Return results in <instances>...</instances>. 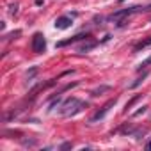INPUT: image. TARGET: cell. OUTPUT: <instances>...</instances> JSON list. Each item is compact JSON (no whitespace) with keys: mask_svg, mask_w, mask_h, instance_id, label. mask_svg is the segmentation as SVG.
Wrapping results in <instances>:
<instances>
[{"mask_svg":"<svg viewBox=\"0 0 151 151\" xmlns=\"http://www.w3.org/2000/svg\"><path fill=\"white\" fill-rule=\"evenodd\" d=\"M84 109H87V103L86 101H80L78 98H68L62 103V107H60V114L64 117H73V116L80 114Z\"/></svg>","mask_w":151,"mask_h":151,"instance_id":"1","label":"cell"},{"mask_svg":"<svg viewBox=\"0 0 151 151\" xmlns=\"http://www.w3.org/2000/svg\"><path fill=\"white\" fill-rule=\"evenodd\" d=\"M116 103H117V98H112V100H109V101H107V103H105V105H103V107H101V109H100V110H98V112H96L93 117H91V119H89V123H98L100 119H103V117L109 114V110H110V109H112Z\"/></svg>","mask_w":151,"mask_h":151,"instance_id":"2","label":"cell"},{"mask_svg":"<svg viewBox=\"0 0 151 151\" xmlns=\"http://www.w3.org/2000/svg\"><path fill=\"white\" fill-rule=\"evenodd\" d=\"M32 52H36V53L46 52V39L41 32H36L32 36Z\"/></svg>","mask_w":151,"mask_h":151,"instance_id":"3","label":"cell"},{"mask_svg":"<svg viewBox=\"0 0 151 151\" xmlns=\"http://www.w3.org/2000/svg\"><path fill=\"white\" fill-rule=\"evenodd\" d=\"M139 11H144V7H140V6H133V7H128V9H121V11H116L114 14H110L107 20H121V18H126V16H130V14H133V13H139Z\"/></svg>","mask_w":151,"mask_h":151,"instance_id":"4","label":"cell"},{"mask_svg":"<svg viewBox=\"0 0 151 151\" xmlns=\"http://www.w3.org/2000/svg\"><path fill=\"white\" fill-rule=\"evenodd\" d=\"M53 25H55V29H59V30H66V29H69V27L73 25V20H71V16H59Z\"/></svg>","mask_w":151,"mask_h":151,"instance_id":"5","label":"cell"},{"mask_svg":"<svg viewBox=\"0 0 151 151\" xmlns=\"http://www.w3.org/2000/svg\"><path fill=\"white\" fill-rule=\"evenodd\" d=\"M89 39H91V34H78V36L71 37V39L59 41V43H57V46H59V48H62V46H68V45H71V43H77V41H89Z\"/></svg>","mask_w":151,"mask_h":151,"instance_id":"6","label":"cell"},{"mask_svg":"<svg viewBox=\"0 0 151 151\" xmlns=\"http://www.w3.org/2000/svg\"><path fill=\"white\" fill-rule=\"evenodd\" d=\"M135 128H137V126H133V124H130V123H124L123 126H119V128H117V132H119V133H123V135H130V137H132V135H133V132H135Z\"/></svg>","mask_w":151,"mask_h":151,"instance_id":"7","label":"cell"},{"mask_svg":"<svg viewBox=\"0 0 151 151\" xmlns=\"http://www.w3.org/2000/svg\"><path fill=\"white\" fill-rule=\"evenodd\" d=\"M96 45H98L96 41H89V43H84V45H80V46H78V52H80V53L91 52L93 48H96Z\"/></svg>","mask_w":151,"mask_h":151,"instance_id":"8","label":"cell"},{"mask_svg":"<svg viewBox=\"0 0 151 151\" xmlns=\"http://www.w3.org/2000/svg\"><path fill=\"white\" fill-rule=\"evenodd\" d=\"M149 45H151V36H149L147 39H144V41L137 43V45H135V48H133V52H139V50H142V48H146V46H149Z\"/></svg>","mask_w":151,"mask_h":151,"instance_id":"9","label":"cell"},{"mask_svg":"<svg viewBox=\"0 0 151 151\" xmlns=\"http://www.w3.org/2000/svg\"><path fill=\"white\" fill-rule=\"evenodd\" d=\"M140 98H142V94H135V96H133V98H132V100L126 103V107H124V112H128V110H130V109H132V107H133V105H135L139 100H140Z\"/></svg>","mask_w":151,"mask_h":151,"instance_id":"10","label":"cell"},{"mask_svg":"<svg viewBox=\"0 0 151 151\" xmlns=\"http://www.w3.org/2000/svg\"><path fill=\"white\" fill-rule=\"evenodd\" d=\"M107 91H110V86H101V87H96L91 94H93V96H100V94H103V93H107Z\"/></svg>","mask_w":151,"mask_h":151,"instance_id":"11","label":"cell"},{"mask_svg":"<svg viewBox=\"0 0 151 151\" xmlns=\"http://www.w3.org/2000/svg\"><path fill=\"white\" fill-rule=\"evenodd\" d=\"M147 75H149V71H144V73L140 75V77H139V78H137V80H135V82L132 84V89H135V87H139V86H140V84L144 82V78L147 77Z\"/></svg>","mask_w":151,"mask_h":151,"instance_id":"12","label":"cell"},{"mask_svg":"<svg viewBox=\"0 0 151 151\" xmlns=\"http://www.w3.org/2000/svg\"><path fill=\"white\" fill-rule=\"evenodd\" d=\"M146 133H147V128H135V132H133L132 137H135V139H142Z\"/></svg>","mask_w":151,"mask_h":151,"instance_id":"13","label":"cell"},{"mask_svg":"<svg viewBox=\"0 0 151 151\" xmlns=\"http://www.w3.org/2000/svg\"><path fill=\"white\" fill-rule=\"evenodd\" d=\"M22 144H23L25 147H32V146H37V140H36V139H23Z\"/></svg>","mask_w":151,"mask_h":151,"instance_id":"14","label":"cell"},{"mask_svg":"<svg viewBox=\"0 0 151 151\" xmlns=\"http://www.w3.org/2000/svg\"><path fill=\"white\" fill-rule=\"evenodd\" d=\"M149 64H151V57H147V59H146V60H144V62H140V64H139V68H137V69H139V71H142V69H144V68H147V66H149Z\"/></svg>","mask_w":151,"mask_h":151,"instance_id":"15","label":"cell"},{"mask_svg":"<svg viewBox=\"0 0 151 151\" xmlns=\"http://www.w3.org/2000/svg\"><path fill=\"white\" fill-rule=\"evenodd\" d=\"M36 73H37V68H32L30 71H27V77H29V80H30V78L34 77V75H36Z\"/></svg>","mask_w":151,"mask_h":151,"instance_id":"16","label":"cell"},{"mask_svg":"<svg viewBox=\"0 0 151 151\" xmlns=\"http://www.w3.org/2000/svg\"><path fill=\"white\" fill-rule=\"evenodd\" d=\"M146 110H147V107H140V110H137V112H135V116H140V114H144Z\"/></svg>","mask_w":151,"mask_h":151,"instance_id":"17","label":"cell"},{"mask_svg":"<svg viewBox=\"0 0 151 151\" xmlns=\"http://www.w3.org/2000/svg\"><path fill=\"white\" fill-rule=\"evenodd\" d=\"M71 146H73V144H71V142H64V144H62V146H60V149H69V147H71Z\"/></svg>","mask_w":151,"mask_h":151,"instance_id":"18","label":"cell"},{"mask_svg":"<svg viewBox=\"0 0 151 151\" xmlns=\"http://www.w3.org/2000/svg\"><path fill=\"white\" fill-rule=\"evenodd\" d=\"M11 14H16V6H11V11H9Z\"/></svg>","mask_w":151,"mask_h":151,"instance_id":"19","label":"cell"},{"mask_svg":"<svg viewBox=\"0 0 151 151\" xmlns=\"http://www.w3.org/2000/svg\"><path fill=\"white\" fill-rule=\"evenodd\" d=\"M146 147H147V149H151V140L147 142V146H146Z\"/></svg>","mask_w":151,"mask_h":151,"instance_id":"20","label":"cell"},{"mask_svg":"<svg viewBox=\"0 0 151 151\" xmlns=\"http://www.w3.org/2000/svg\"><path fill=\"white\" fill-rule=\"evenodd\" d=\"M119 2H124V0H119Z\"/></svg>","mask_w":151,"mask_h":151,"instance_id":"21","label":"cell"}]
</instances>
